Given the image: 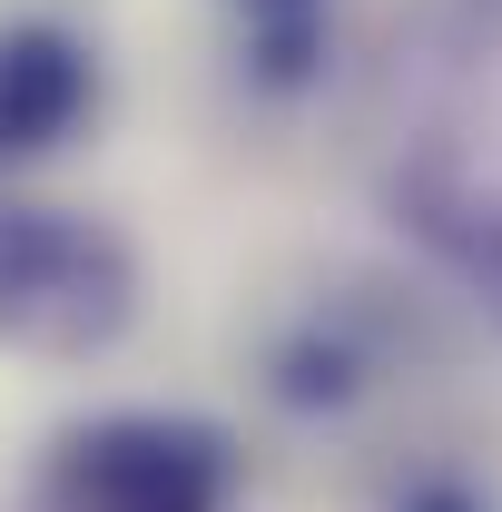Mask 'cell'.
<instances>
[{"label":"cell","mask_w":502,"mask_h":512,"mask_svg":"<svg viewBox=\"0 0 502 512\" xmlns=\"http://www.w3.org/2000/svg\"><path fill=\"white\" fill-rule=\"evenodd\" d=\"M79 483L109 493V512H207L217 463H207L197 434L119 424V434H89V444H79Z\"/></svg>","instance_id":"cell-1"},{"label":"cell","mask_w":502,"mask_h":512,"mask_svg":"<svg viewBox=\"0 0 502 512\" xmlns=\"http://www.w3.org/2000/svg\"><path fill=\"white\" fill-rule=\"evenodd\" d=\"M89 109V60L60 30H10L0 40V158H30L69 138V119Z\"/></svg>","instance_id":"cell-2"}]
</instances>
